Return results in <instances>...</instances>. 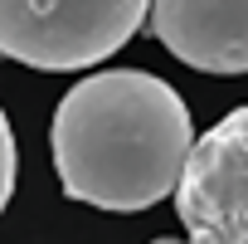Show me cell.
<instances>
[{"label":"cell","instance_id":"cell-3","mask_svg":"<svg viewBox=\"0 0 248 244\" xmlns=\"http://www.w3.org/2000/svg\"><path fill=\"white\" fill-rule=\"evenodd\" d=\"M175 210L190 244H248V103L190 142Z\"/></svg>","mask_w":248,"mask_h":244},{"label":"cell","instance_id":"cell-2","mask_svg":"<svg viewBox=\"0 0 248 244\" xmlns=\"http://www.w3.org/2000/svg\"><path fill=\"white\" fill-rule=\"evenodd\" d=\"M151 0H0V59L73 73L112 59Z\"/></svg>","mask_w":248,"mask_h":244},{"label":"cell","instance_id":"cell-4","mask_svg":"<svg viewBox=\"0 0 248 244\" xmlns=\"http://www.w3.org/2000/svg\"><path fill=\"white\" fill-rule=\"evenodd\" d=\"M151 35L200 73H248V0H151Z\"/></svg>","mask_w":248,"mask_h":244},{"label":"cell","instance_id":"cell-5","mask_svg":"<svg viewBox=\"0 0 248 244\" xmlns=\"http://www.w3.org/2000/svg\"><path fill=\"white\" fill-rule=\"evenodd\" d=\"M15 195V132H10V117L0 112V215H5Z\"/></svg>","mask_w":248,"mask_h":244},{"label":"cell","instance_id":"cell-1","mask_svg":"<svg viewBox=\"0 0 248 244\" xmlns=\"http://www.w3.org/2000/svg\"><path fill=\"white\" fill-rule=\"evenodd\" d=\"M195 127L185 98L146 69H107L73 83L54 112L49 147L68 200L151 210L180 181Z\"/></svg>","mask_w":248,"mask_h":244},{"label":"cell","instance_id":"cell-6","mask_svg":"<svg viewBox=\"0 0 248 244\" xmlns=\"http://www.w3.org/2000/svg\"><path fill=\"white\" fill-rule=\"evenodd\" d=\"M151 244H190V239H151Z\"/></svg>","mask_w":248,"mask_h":244}]
</instances>
